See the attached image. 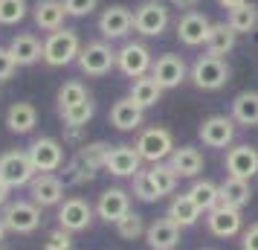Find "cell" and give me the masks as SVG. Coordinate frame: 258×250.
Instances as JSON below:
<instances>
[{
	"mask_svg": "<svg viewBox=\"0 0 258 250\" xmlns=\"http://www.w3.org/2000/svg\"><path fill=\"white\" fill-rule=\"evenodd\" d=\"M79 53H82V38L70 26H61L55 32H49L47 41H44V61L49 67H67L79 59Z\"/></svg>",
	"mask_w": 258,
	"mask_h": 250,
	"instance_id": "1",
	"label": "cell"
},
{
	"mask_svg": "<svg viewBox=\"0 0 258 250\" xmlns=\"http://www.w3.org/2000/svg\"><path fill=\"white\" fill-rule=\"evenodd\" d=\"M229 76H232V70H229L226 59H218L209 53L195 59V64L188 67V79L198 90H221V87H226Z\"/></svg>",
	"mask_w": 258,
	"mask_h": 250,
	"instance_id": "2",
	"label": "cell"
},
{
	"mask_svg": "<svg viewBox=\"0 0 258 250\" xmlns=\"http://www.w3.org/2000/svg\"><path fill=\"white\" fill-rule=\"evenodd\" d=\"M134 148L140 152L142 163H163V160L171 157V152H174L177 145H174V137H171L168 128H163V125H151V128L140 131Z\"/></svg>",
	"mask_w": 258,
	"mask_h": 250,
	"instance_id": "3",
	"label": "cell"
},
{
	"mask_svg": "<svg viewBox=\"0 0 258 250\" xmlns=\"http://www.w3.org/2000/svg\"><path fill=\"white\" fill-rule=\"evenodd\" d=\"M171 24V9L160 0H145L134 9V29L142 38H160Z\"/></svg>",
	"mask_w": 258,
	"mask_h": 250,
	"instance_id": "4",
	"label": "cell"
},
{
	"mask_svg": "<svg viewBox=\"0 0 258 250\" xmlns=\"http://www.w3.org/2000/svg\"><path fill=\"white\" fill-rule=\"evenodd\" d=\"M0 218H3V224H6L9 233L29 236V233H35L38 227H41V207L32 201L18 198V201H9L0 210Z\"/></svg>",
	"mask_w": 258,
	"mask_h": 250,
	"instance_id": "5",
	"label": "cell"
},
{
	"mask_svg": "<svg viewBox=\"0 0 258 250\" xmlns=\"http://www.w3.org/2000/svg\"><path fill=\"white\" fill-rule=\"evenodd\" d=\"M76 64H79V70L84 76H93V79L107 76V73L116 67V49L110 47L107 41H90V44L82 47Z\"/></svg>",
	"mask_w": 258,
	"mask_h": 250,
	"instance_id": "6",
	"label": "cell"
},
{
	"mask_svg": "<svg viewBox=\"0 0 258 250\" xmlns=\"http://www.w3.org/2000/svg\"><path fill=\"white\" fill-rule=\"evenodd\" d=\"M154 64V53L142 41H125L122 47L116 49V70L128 79H140V76H148Z\"/></svg>",
	"mask_w": 258,
	"mask_h": 250,
	"instance_id": "7",
	"label": "cell"
},
{
	"mask_svg": "<svg viewBox=\"0 0 258 250\" xmlns=\"http://www.w3.org/2000/svg\"><path fill=\"white\" fill-rule=\"evenodd\" d=\"M35 175L38 172L26 152H6V155H0V180L6 186H12V189L29 186Z\"/></svg>",
	"mask_w": 258,
	"mask_h": 250,
	"instance_id": "8",
	"label": "cell"
},
{
	"mask_svg": "<svg viewBox=\"0 0 258 250\" xmlns=\"http://www.w3.org/2000/svg\"><path fill=\"white\" fill-rule=\"evenodd\" d=\"M26 155L32 160V166L35 172H49V175H55L64 163V145L55 140V137H35L29 148H26Z\"/></svg>",
	"mask_w": 258,
	"mask_h": 250,
	"instance_id": "9",
	"label": "cell"
},
{
	"mask_svg": "<svg viewBox=\"0 0 258 250\" xmlns=\"http://www.w3.org/2000/svg\"><path fill=\"white\" fill-rule=\"evenodd\" d=\"M151 76L157 79V84H160L163 90H174V87H180V84L188 79V64L183 61V56H177V53H163V56L154 59Z\"/></svg>",
	"mask_w": 258,
	"mask_h": 250,
	"instance_id": "10",
	"label": "cell"
},
{
	"mask_svg": "<svg viewBox=\"0 0 258 250\" xmlns=\"http://www.w3.org/2000/svg\"><path fill=\"white\" fill-rule=\"evenodd\" d=\"M93 215H96V207L84 201V198H64L58 204V227L67 230V233H82L87 227L93 224Z\"/></svg>",
	"mask_w": 258,
	"mask_h": 250,
	"instance_id": "11",
	"label": "cell"
},
{
	"mask_svg": "<svg viewBox=\"0 0 258 250\" xmlns=\"http://www.w3.org/2000/svg\"><path fill=\"white\" fill-rule=\"evenodd\" d=\"M198 134L206 148H229L235 140V119L226 114H212L200 122Z\"/></svg>",
	"mask_w": 258,
	"mask_h": 250,
	"instance_id": "12",
	"label": "cell"
},
{
	"mask_svg": "<svg viewBox=\"0 0 258 250\" xmlns=\"http://www.w3.org/2000/svg\"><path fill=\"white\" fill-rule=\"evenodd\" d=\"M131 29H134V12L128 6L113 3V6L102 9V15H99V32H102L105 41H119V38L128 35Z\"/></svg>",
	"mask_w": 258,
	"mask_h": 250,
	"instance_id": "13",
	"label": "cell"
},
{
	"mask_svg": "<svg viewBox=\"0 0 258 250\" xmlns=\"http://www.w3.org/2000/svg\"><path fill=\"white\" fill-rule=\"evenodd\" d=\"M209 29H212L209 15L195 12V9L180 15V21H177V26H174V32H177V38H180L183 47H200V44H206Z\"/></svg>",
	"mask_w": 258,
	"mask_h": 250,
	"instance_id": "14",
	"label": "cell"
},
{
	"mask_svg": "<svg viewBox=\"0 0 258 250\" xmlns=\"http://www.w3.org/2000/svg\"><path fill=\"white\" fill-rule=\"evenodd\" d=\"M223 166H226V175H229V178L252 180L258 175V148L255 145H246V143L232 145V148L226 152Z\"/></svg>",
	"mask_w": 258,
	"mask_h": 250,
	"instance_id": "15",
	"label": "cell"
},
{
	"mask_svg": "<svg viewBox=\"0 0 258 250\" xmlns=\"http://www.w3.org/2000/svg\"><path fill=\"white\" fill-rule=\"evenodd\" d=\"M29 201L38 204L41 210L44 207H58L64 201V180L58 175H49V172H38L29 183Z\"/></svg>",
	"mask_w": 258,
	"mask_h": 250,
	"instance_id": "16",
	"label": "cell"
},
{
	"mask_svg": "<svg viewBox=\"0 0 258 250\" xmlns=\"http://www.w3.org/2000/svg\"><path fill=\"white\" fill-rule=\"evenodd\" d=\"M206 227H209L212 236L232 238V236H238V233L244 230V215H241V210H235V207L218 204L215 210L206 213Z\"/></svg>",
	"mask_w": 258,
	"mask_h": 250,
	"instance_id": "17",
	"label": "cell"
},
{
	"mask_svg": "<svg viewBox=\"0 0 258 250\" xmlns=\"http://www.w3.org/2000/svg\"><path fill=\"white\" fill-rule=\"evenodd\" d=\"M140 169H142V157L134 145H110L105 172H110L113 178H134Z\"/></svg>",
	"mask_w": 258,
	"mask_h": 250,
	"instance_id": "18",
	"label": "cell"
},
{
	"mask_svg": "<svg viewBox=\"0 0 258 250\" xmlns=\"http://www.w3.org/2000/svg\"><path fill=\"white\" fill-rule=\"evenodd\" d=\"M131 210V195L122 186H110L99 195V201H96V215L105 221V224H116L122 215Z\"/></svg>",
	"mask_w": 258,
	"mask_h": 250,
	"instance_id": "19",
	"label": "cell"
},
{
	"mask_svg": "<svg viewBox=\"0 0 258 250\" xmlns=\"http://www.w3.org/2000/svg\"><path fill=\"white\" fill-rule=\"evenodd\" d=\"M9 53L15 56L18 67H32L38 61H44V41L35 32H18L9 41Z\"/></svg>",
	"mask_w": 258,
	"mask_h": 250,
	"instance_id": "20",
	"label": "cell"
},
{
	"mask_svg": "<svg viewBox=\"0 0 258 250\" xmlns=\"http://www.w3.org/2000/svg\"><path fill=\"white\" fill-rule=\"evenodd\" d=\"M145 122V108H140L131 96H122L110 108V125L116 131H137Z\"/></svg>",
	"mask_w": 258,
	"mask_h": 250,
	"instance_id": "21",
	"label": "cell"
},
{
	"mask_svg": "<svg viewBox=\"0 0 258 250\" xmlns=\"http://www.w3.org/2000/svg\"><path fill=\"white\" fill-rule=\"evenodd\" d=\"M145 241L151 250H174L180 244V227L168 215H163L145 227Z\"/></svg>",
	"mask_w": 258,
	"mask_h": 250,
	"instance_id": "22",
	"label": "cell"
},
{
	"mask_svg": "<svg viewBox=\"0 0 258 250\" xmlns=\"http://www.w3.org/2000/svg\"><path fill=\"white\" fill-rule=\"evenodd\" d=\"M203 152L200 148H195V145H180V148H174L171 152V157H168V166L174 169L180 178H198L200 172H203Z\"/></svg>",
	"mask_w": 258,
	"mask_h": 250,
	"instance_id": "23",
	"label": "cell"
},
{
	"mask_svg": "<svg viewBox=\"0 0 258 250\" xmlns=\"http://www.w3.org/2000/svg\"><path fill=\"white\" fill-rule=\"evenodd\" d=\"M32 18H35V26L44 29V32H55L64 26V18H70L64 3L61 0H38L35 9H32Z\"/></svg>",
	"mask_w": 258,
	"mask_h": 250,
	"instance_id": "24",
	"label": "cell"
},
{
	"mask_svg": "<svg viewBox=\"0 0 258 250\" xmlns=\"http://www.w3.org/2000/svg\"><path fill=\"white\" fill-rule=\"evenodd\" d=\"M229 117L235 119V125H244V128L258 125V90H241L232 99Z\"/></svg>",
	"mask_w": 258,
	"mask_h": 250,
	"instance_id": "25",
	"label": "cell"
},
{
	"mask_svg": "<svg viewBox=\"0 0 258 250\" xmlns=\"http://www.w3.org/2000/svg\"><path fill=\"white\" fill-rule=\"evenodd\" d=\"M235 44H238V32H235L232 26L226 24H212V29H209V38H206V53L209 56H218V59H226L229 53L235 49Z\"/></svg>",
	"mask_w": 258,
	"mask_h": 250,
	"instance_id": "26",
	"label": "cell"
},
{
	"mask_svg": "<svg viewBox=\"0 0 258 250\" xmlns=\"http://www.w3.org/2000/svg\"><path fill=\"white\" fill-rule=\"evenodd\" d=\"M165 215H168V218H171L180 230H186V227L198 224L203 213H200L198 204L188 198V192H180V195H174V198H171V204H168V213H165Z\"/></svg>",
	"mask_w": 258,
	"mask_h": 250,
	"instance_id": "27",
	"label": "cell"
},
{
	"mask_svg": "<svg viewBox=\"0 0 258 250\" xmlns=\"http://www.w3.org/2000/svg\"><path fill=\"white\" fill-rule=\"evenodd\" d=\"M38 125V111L32 102H15L6 111V128L12 134H29Z\"/></svg>",
	"mask_w": 258,
	"mask_h": 250,
	"instance_id": "28",
	"label": "cell"
},
{
	"mask_svg": "<svg viewBox=\"0 0 258 250\" xmlns=\"http://www.w3.org/2000/svg\"><path fill=\"white\" fill-rule=\"evenodd\" d=\"M221 186V204L226 207H235V210H244L246 204L252 201V186H249V180H241V178H223Z\"/></svg>",
	"mask_w": 258,
	"mask_h": 250,
	"instance_id": "29",
	"label": "cell"
},
{
	"mask_svg": "<svg viewBox=\"0 0 258 250\" xmlns=\"http://www.w3.org/2000/svg\"><path fill=\"white\" fill-rule=\"evenodd\" d=\"M107 152H110V145H107V143H87V145H82V148H79L76 163H79V169H82L84 180L93 178L96 169H105Z\"/></svg>",
	"mask_w": 258,
	"mask_h": 250,
	"instance_id": "30",
	"label": "cell"
},
{
	"mask_svg": "<svg viewBox=\"0 0 258 250\" xmlns=\"http://www.w3.org/2000/svg\"><path fill=\"white\" fill-rule=\"evenodd\" d=\"M128 96L140 108H154L160 99H163V87H160V84H157V79L148 73V76H140V79H134V82H131Z\"/></svg>",
	"mask_w": 258,
	"mask_h": 250,
	"instance_id": "31",
	"label": "cell"
},
{
	"mask_svg": "<svg viewBox=\"0 0 258 250\" xmlns=\"http://www.w3.org/2000/svg\"><path fill=\"white\" fill-rule=\"evenodd\" d=\"M188 198L200 207V213H209L221 204V186L215 180H206V178H195V183L188 186Z\"/></svg>",
	"mask_w": 258,
	"mask_h": 250,
	"instance_id": "32",
	"label": "cell"
},
{
	"mask_svg": "<svg viewBox=\"0 0 258 250\" xmlns=\"http://www.w3.org/2000/svg\"><path fill=\"white\" fill-rule=\"evenodd\" d=\"M226 24L232 26L238 35H249V32L258 26V9L252 6V3H244V6H238V9H229Z\"/></svg>",
	"mask_w": 258,
	"mask_h": 250,
	"instance_id": "33",
	"label": "cell"
},
{
	"mask_svg": "<svg viewBox=\"0 0 258 250\" xmlns=\"http://www.w3.org/2000/svg\"><path fill=\"white\" fill-rule=\"evenodd\" d=\"M58 114H61V119H64L67 128H84V125L93 119L96 105H93V99H84V102H79V105H73V108H64Z\"/></svg>",
	"mask_w": 258,
	"mask_h": 250,
	"instance_id": "34",
	"label": "cell"
},
{
	"mask_svg": "<svg viewBox=\"0 0 258 250\" xmlns=\"http://www.w3.org/2000/svg\"><path fill=\"white\" fill-rule=\"evenodd\" d=\"M151 178H154V183H157V189H160V195H174V189H177V180H180V175H177L174 169L168 166V160H163V163H151Z\"/></svg>",
	"mask_w": 258,
	"mask_h": 250,
	"instance_id": "35",
	"label": "cell"
},
{
	"mask_svg": "<svg viewBox=\"0 0 258 250\" xmlns=\"http://www.w3.org/2000/svg\"><path fill=\"white\" fill-rule=\"evenodd\" d=\"M116 233H119V238H125V241H137L140 236H145V221H142V215L140 213H134V210H128V213L119 218L116 224Z\"/></svg>",
	"mask_w": 258,
	"mask_h": 250,
	"instance_id": "36",
	"label": "cell"
},
{
	"mask_svg": "<svg viewBox=\"0 0 258 250\" xmlns=\"http://www.w3.org/2000/svg\"><path fill=\"white\" fill-rule=\"evenodd\" d=\"M134 198H140V201H145V204H154V201L163 198L148 169H140V172L134 175Z\"/></svg>",
	"mask_w": 258,
	"mask_h": 250,
	"instance_id": "37",
	"label": "cell"
},
{
	"mask_svg": "<svg viewBox=\"0 0 258 250\" xmlns=\"http://www.w3.org/2000/svg\"><path fill=\"white\" fill-rule=\"evenodd\" d=\"M84 99H90V93H87V87H84L82 82H64V84L58 87V96H55L58 111L79 105V102H84Z\"/></svg>",
	"mask_w": 258,
	"mask_h": 250,
	"instance_id": "38",
	"label": "cell"
},
{
	"mask_svg": "<svg viewBox=\"0 0 258 250\" xmlns=\"http://www.w3.org/2000/svg\"><path fill=\"white\" fill-rule=\"evenodd\" d=\"M26 0H0V26H15L26 18Z\"/></svg>",
	"mask_w": 258,
	"mask_h": 250,
	"instance_id": "39",
	"label": "cell"
},
{
	"mask_svg": "<svg viewBox=\"0 0 258 250\" xmlns=\"http://www.w3.org/2000/svg\"><path fill=\"white\" fill-rule=\"evenodd\" d=\"M70 18H87L99 9V0H61Z\"/></svg>",
	"mask_w": 258,
	"mask_h": 250,
	"instance_id": "40",
	"label": "cell"
},
{
	"mask_svg": "<svg viewBox=\"0 0 258 250\" xmlns=\"http://www.w3.org/2000/svg\"><path fill=\"white\" fill-rule=\"evenodd\" d=\"M44 250H73V233L61 230V227H55L52 233H47Z\"/></svg>",
	"mask_w": 258,
	"mask_h": 250,
	"instance_id": "41",
	"label": "cell"
},
{
	"mask_svg": "<svg viewBox=\"0 0 258 250\" xmlns=\"http://www.w3.org/2000/svg\"><path fill=\"white\" fill-rule=\"evenodd\" d=\"M15 73H18V61L9 53V47H0V82H9Z\"/></svg>",
	"mask_w": 258,
	"mask_h": 250,
	"instance_id": "42",
	"label": "cell"
},
{
	"mask_svg": "<svg viewBox=\"0 0 258 250\" xmlns=\"http://www.w3.org/2000/svg\"><path fill=\"white\" fill-rule=\"evenodd\" d=\"M241 250H258V221H252L241 233Z\"/></svg>",
	"mask_w": 258,
	"mask_h": 250,
	"instance_id": "43",
	"label": "cell"
},
{
	"mask_svg": "<svg viewBox=\"0 0 258 250\" xmlns=\"http://www.w3.org/2000/svg\"><path fill=\"white\" fill-rule=\"evenodd\" d=\"M174 9H183V12H191V9H198L200 0H168Z\"/></svg>",
	"mask_w": 258,
	"mask_h": 250,
	"instance_id": "44",
	"label": "cell"
},
{
	"mask_svg": "<svg viewBox=\"0 0 258 250\" xmlns=\"http://www.w3.org/2000/svg\"><path fill=\"white\" fill-rule=\"evenodd\" d=\"M9 195H12V186H6V183L0 180V210H3L6 204H9Z\"/></svg>",
	"mask_w": 258,
	"mask_h": 250,
	"instance_id": "45",
	"label": "cell"
},
{
	"mask_svg": "<svg viewBox=\"0 0 258 250\" xmlns=\"http://www.w3.org/2000/svg\"><path fill=\"white\" fill-rule=\"evenodd\" d=\"M223 9H238V6H244V3H249V0H218Z\"/></svg>",
	"mask_w": 258,
	"mask_h": 250,
	"instance_id": "46",
	"label": "cell"
},
{
	"mask_svg": "<svg viewBox=\"0 0 258 250\" xmlns=\"http://www.w3.org/2000/svg\"><path fill=\"white\" fill-rule=\"evenodd\" d=\"M6 233H9V230H6V224H3V218H0V244H3V238H6Z\"/></svg>",
	"mask_w": 258,
	"mask_h": 250,
	"instance_id": "47",
	"label": "cell"
},
{
	"mask_svg": "<svg viewBox=\"0 0 258 250\" xmlns=\"http://www.w3.org/2000/svg\"><path fill=\"white\" fill-rule=\"evenodd\" d=\"M0 250H9V247H6V244H0Z\"/></svg>",
	"mask_w": 258,
	"mask_h": 250,
	"instance_id": "48",
	"label": "cell"
},
{
	"mask_svg": "<svg viewBox=\"0 0 258 250\" xmlns=\"http://www.w3.org/2000/svg\"><path fill=\"white\" fill-rule=\"evenodd\" d=\"M203 250H209V247H203Z\"/></svg>",
	"mask_w": 258,
	"mask_h": 250,
	"instance_id": "49",
	"label": "cell"
}]
</instances>
